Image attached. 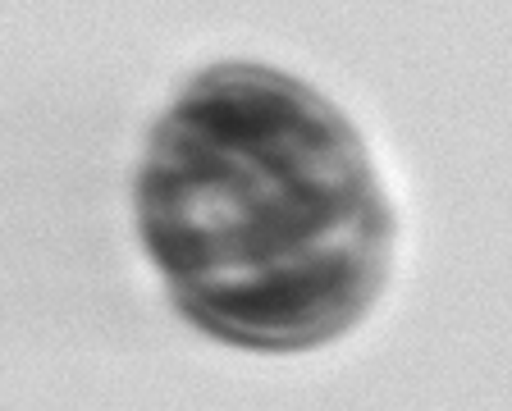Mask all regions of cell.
I'll return each instance as SVG.
<instances>
[{"label": "cell", "instance_id": "6da1fadb", "mask_svg": "<svg viewBox=\"0 0 512 411\" xmlns=\"http://www.w3.org/2000/svg\"><path fill=\"white\" fill-rule=\"evenodd\" d=\"M138 215L174 297L243 348H307L380 288L389 215L352 128L293 78L224 64L156 124Z\"/></svg>", "mask_w": 512, "mask_h": 411}]
</instances>
